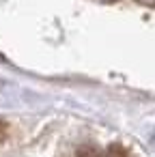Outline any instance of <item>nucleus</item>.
I'll list each match as a JSON object with an SVG mask.
<instances>
[{
	"instance_id": "1",
	"label": "nucleus",
	"mask_w": 155,
	"mask_h": 157,
	"mask_svg": "<svg viewBox=\"0 0 155 157\" xmlns=\"http://www.w3.org/2000/svg\"><path fill=\"white\" fill-rule=\"evenodd\" d=\"M76 157H103L101 151L93 144H82L78 151H76Z\"/></svg>"
},
{
	"instance_id": "2",
	"label": "nucleus",
	"mask_w": 155,
	"mask_h": 157,
	"mask_svg": "<svg viewBox=\"0 0 155 157\" xmlns=\"http://www.w3.org/2000/svg\"><path fill=\"white\" fill-rule=\"evenodd\" d=\"M106 157H129V153H127V148H125L123 144L114 142V144H110V146H108Z\"/></svg>"
},
{
	"instance_id": "3",
	"label": "nucleus",
	"mask_w": 155,
	"mask_h": 157,
	"mask_svg": "<svg viewBox=\"0 0 155 157\" xmlns=\"http://www.w3.org/2000/svg\"><path fill=\"white\" fill-rule=\"evenodd\" d=\"M7 136H9V123L0 118V142H5Z\"/></svg>"
},
{
	"instance_id": "4",
	"label": "nucleus",
	"mask_w": 155,
	"mask_h": 157,
	"mask_svg": "<svg viewBox=\"0 0 155 157\" xmlns=\"http://www.w3.org/2000/svg\"><path fill=\"white\" fill-rule=\"evenodd\" d=\"M106 2H118V0H106Z\"/></svg>"
}]
</instances>
